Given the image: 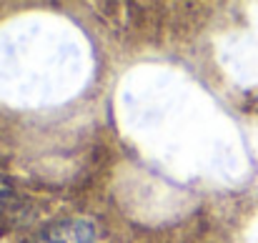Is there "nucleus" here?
Returning <instances> with one entry per match:
<instances>
[{"mask_svg": "<svg viewBox=\"0 0 258 243\" xmlns=\"http://www.w3.org/2000/svg\"><path fill=\"white\" fill-rule=\"evenodd\" d=\"M5 196H8V186L0 180V203H3V198H5Z\"/></svg>", "mask_w": 258, "mask_h": 243, "instance_id": "obj_2", "label": "nucleus"}, {"mask_svg": "<svg viewBox=\"0 0 258 243\" xmlns=\"http://www.w3.org/2000/svg\"><path fill=\"white\" fill-rule=\"evenodd\" d=\"M43 243H95V233L86 221H63L43 231Z\"/></svg>", "mask_w": 258, "mask_h": 243, "instance_id": "obj_1", "label": "nucleus"}]
</instances>
